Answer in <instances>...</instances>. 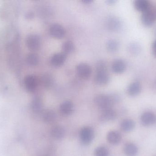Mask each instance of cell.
I'll use <instances>...</instances> for the list:
<instances>
[{
	"instance_id": "18",
	"label": "cell",
	"mask_w": 156,
	"mask_h": 156,
	"mask_svg": "<svg viewBox=\"0 0 156 156\" xmlns=\"http://www.w3.org/2000/svg\"><path fill=\"white\" fill-rule=\"evenodd\" d=\"M60 111L65 115H69L74 111V104L69 100L65 101L60 105Z\"/></svg>"
},
{
	"instance_id": "20",
	"label": "cell",
	"mask_w": 156,
	"mask_h": 156,
	"mask_svg": "<svg viewBox=\"0 0 156 156\" xmlns=\"http://www.w3.org/2000/svg\"><path fill=\"white\" fill-rule=\"evenodd\" d=\"M51 134L55 139H61L65 136V129L60 125H56L51 129Z\"/></svg>"
},
{
	"instance_id": "29",
	"label": "cell",
	"mask_w": 156,
	"mask_h": 156,
	"mask_svg": "<svg viewBox=\"0 0 156 156\" xmlns=\"http://www.w3.org/2000/svg\"><path fill=\"white\" fill-rule=\"evenodd\" d=\"M152 51L153 56L156 57V39L154 41L152 45Z\"/></svg>"
},
{
	"instance_id": "15",
	"label": "cell",
	"mask_w": 156,
	"mask_h": 156,
	"mask_svg": "<svg viewBox=\"0 0 156 156\" xmlns=\"http://www.w3.org/2000/svg\"><path fill=\"white\" fill-rule=\"evenodd\" d=\"M107 139L110 143L116 145L121 142L122 136L117 131H112L107 134Z\"/></svg>"
},
{
	"instance_id": "16",
	"label": "cell",
	"mask_w": 156,
	"mask_h": 156,
	"mask_svg": "<svg viewBox=\"0 0 156 156\" xmlns=\"http://www.w3.org/2000/svg\"><path fill=\"white\" fill-rule=\"evenodd\" d=\"M120 127L122 131L126 132H129L134 129L135 123L132 119H125L121 122Z\"/></svg>"
},
{
	"instance_id": "6",
	"label": "cell",
	"mask_w": 156,
	"mask_h": 156,
	"mask_svg": "<svg viewBox=\"0 0 156 156\" xmlns=\"http://www.w3.org/2000/svg\"><path fill=\"white\" fill-rule=\"evenodd\" d=\"M76 70L79 77L84 79H88L91 75V68L90 65L86 63H80L78 64Z\"/></svg>"
},
{
	"instance_id": "17",
	"label": "cell",
	"mask_w": 156,
	"mask_h": 156,
	"mask_svg": "<svg viewBox=\"0 0 156 156\" xmlns=\"http://www.w3.org/2000/svg\"><path fill=\"white\" fill-rule=\"evenodd\" d=\"M124 152L126 156H136L138 154V148L133 143H129L125 146Z\"/></svg>"
},
{
	"instance_id": "19",
	"label": "cell",
	"mask_w": 156,
	"mask_h": 156,
	"mask_svg": "<svg viewBox=\"0 0 156 156\" xmlns=\"http://www.w3.org/2000/svg\"><path fill=\"white\" fill-rule=\"evenodd\" d=\"M116 115L115 112L112 108H110L103 110L101 114V119L103 122H108L114 120Z\"/></svg>"
},
{
	"instance_id": "30",
	"label": "cell",
	"mask_w": 156,
	"mask_h": 156,
	"mask_svg": "<svg viewBox=\"0 0 156 156\" xmlns=\"http://www.w3.org/2000/svg\"><path fill=\"white\" fill-rule=\"evenodd\" d=\"M115 2L116 1H114V0H109V1H107V2L110 5L113 4L115 3Z\"/></svg>"
},
{
	"instance_id": "5",
	"label": "cell",
	"mask_w": 156,
	"mask_h": 156,
	"mask_svg": "<svg viewBox=\"0 0 156 156\" xmlns=\"http://www.w3.org/2000/svg\"><path fill=\"white\" fill-rule=\"evenodd\" d=\"M49 30L50 35L57 39H61L66 35V29L59 24H53L50 26Z\"/></svg>"
},
{
	"instance_id": "32",
	"label": "cell",
	"mask_w": 156,
	"mask_h": 156,
	"mask_svg": "<svg viewBox=\"0 0 156 156\" xmlns=\"http://www.w3.org/2000/svg\"><path fill=\"white\" fill-rule=\"evenodd\" d=\"M153 10H154V12L156 16V7H155V8H154V9H153Z\"/></svg>"
},
{
	"instance_id": "3",
	"label": "cell",
	"mask_w": 156,
	"mask_h": 156,
	"mask_svg": "<svg viewBox=\"0 0 156 156\" xmlns=\"http://www.w3.org/2000/svg\"><path fill=\"white\" fill-rule=\"evenodd\" d=\"M156 20V15L152 8L142 13L141 21L145 26L147 27L152 26L154 24Z\"/></svg>"
},
{
	"instance_id": "25",
	"label": "cell",
	"mask_w": 156,
	"mask_h": 156,
	"mask_svg": "<svg viewBox=\"0 0 156 156\" xmlns=\"http://www.w3.org/2000/svg\"><path fill=\"white\" fill-rule=\"evenodd\" d=\"M31 106L32 110L34 112H40L43 108L42 101L39 98H35L32 101Z\"/></svg>"
},
{
	"instance_id": "7",
	"label": "cell",
	"mask_w": 156,
	"mask_h": 156,
	"mask_svg": "<svg viewBox=\"0 0 156 156\" xmlns=\"http://www.w3.org/2000/svg\"><path fill=\"white\" fill-rule=\"evenodd\" d=\"M140 121L144 126H151L156 123V115L151 112H146L141 115Z\"/></svg>"
},
{
	"instance_id": "23",
	"label": "cell",
	"mask_w": 156,
	"mask_h": 156,
	"mask_svg": "<svg viewBox=\"0 0 156 156\" xmlns=\"http://www.w3.org/2000/svg\"><path fill=\"white\" fill-rule=\"evenodd\" d=\"M54 78L50 74H45L42 77L41 82L43 86L46 88H49L54 83Z\"/></svg>"
},
{
	"instance_id": "12",
	"label": "cell",
	"mask_w": 156,
	"mask_h": 156,
	"mask_svg": "<svg viewBox=\"0 0 156 156\" xmlns=\"http://www.w3.org/2000/svg\"><path fill=\"white\" fill-rule=\"evenodd\" d=\"M126 67V62L120 59L115 60L112 64V70L114 73L116 74L123 73L125 71Z\"/></svg>"
},
{
	"instance_id": "28",
	"label": "cell",
	"mask_w": 156,
	"mask_h": 156,
	"mask_svg": "<svg viewBox=\"0 0 156 156\" xmlns=\"http://www.w3.org/2000/svg\"><path fill=\"white\" fill-rule=\"evenodd\" d=\"M95 156H108V151L104 147H99L94 151Z\"/></svg>"
},
{
	"instance_id": "9",
	"label": "cell",
	"mask_w": 156,
	"mask_h": 156,
	"mask_svg": "<svg viewBox=\"0 0 156 156\" xmlns=\"http://www.w3.org/2000/svg\"><path fill=\"white\" fill-rule=\"evenodd\" d=\"M27 46L32 50H37L41 46L40 37L36 34L30 35L27 39Z\"/></svg>"
},
{
	"instance_id": "22",
	"label": "cell",
	"mask_w": 156,
	"mask_h": 156,
	"mask_svg": "<svg viewBox=\"0 0 156 156\" xmlns=\"http://www.w3.org/2000/svg\"><path fill=\"white\" fill-rule=\"evenodd\" d=\"M62 49L64 53L66 54H69L75 50V44L71 40H67L62 45Z\"/></svg>"
},
{
	"instance_id": "24",
	"label": "cell",
	"mask_w": 156,
	"mask_h": 156,
	"mask_svg": "<svg viewBox=\"0 0 156 156\" xmlns=\"http://www.w3.org/2000/svg\"><path fill=\"white\" fill-rule=\"evenodd\" d=\"M43 118L44 121L46 122H52L55 120V113L53 111L48 110L45 111L43 114Z\"/></svg>"
},
{
	"instance_id": "8",
	"label": "cell",
	"mask_w": 156,
	"mask_h": 156,
	"mask_svg": "<svg viewBox=\"0 0 156 156\" xmlns=\"http://www.w3.org/2000/svg\"><path fill=\"white\" fill-rule=\"evenodd\" d=\"M106 26L108 30L112 32H116L121 28L122 23L116 16H111L107 18Z\"/></svg>"
},
{
	"instance_id": "31",
	"label": "cell",
	"mask_w": 156,
	"mask_h": 156,
	"mask_svg": "<svg viewBox=\"0 0 156 156\" xmlns=\"http://www.w3.org/2000/svg\"><path fill=\"white\" fill-rule=\"evenodd\" d=\"M93 1H91V0H83V1H82L83 2L86 4H90Z\"/></svg>"
},
{
	"instance_id": "27",
	"label": "cell",
	"mask_w": 156,
	"mask_h": 156,
	"mask_svg": "<svg viewBox=\"0 0 156 156\" xmlns=\"http://www.w3.org/2000/svg\"><path fill=\"white\" fill-rule=\"evenodd\" d=\"M27 61L30 65L36 66L39 63V57L36 54L31 53L27 56Z\"/></svg>"
},
{
	"instance_id": "2",
	"label": "cell",
	"mask_w": 156,
	"mask_h": 156,
	"mask_svg": "<svg viewBox=\"0 0 156 156\" xmlns=\"http://www.w3.org/2000/svg\"><path fill=\"white\" fill-rule=\"evenodd\" d=\"M96 72L94 80L95 82L100 85L107 84L110 81V76L107 71L106 62L104 60H100L96 63Z\"/></svg>"
},
{
	"instance_id": "10",
	"label": "cell",
	"mask_w": 156,
	"mask_h": 156,
	"mask_svg": "<svg viewBox=\"0 0 156 156\" xmlns=\"http://www.w3.org/2000/svg\"><path fill=\"white\" fill-rule=\"evenodd\" d=\"M24 83L27 90L33 92L35 91L37 88L38 81L35 76L34 75H28L25 78Z\"/></svg>"
},
{
	"instance_id": "26",
	"label": "cell",
	"mask_w": 156,
	"mask_h": 156,
	"mask_svg": "<svg viewBox=\"0 0 156 156\" xmlns=\"http://www.w3.org/2000/svg\"><path fill=\"white\" fill-rule=\"evenodd\" d=\"M128 49L131 54L136 55L139 54L141 52V47L137 43H133L129 45Z\"/></svg>"
},
{
	"instance_id": "14",
	"label": "cell",
	"mask_w": 156,
	"mask_h": 156,
	"mask_svg": "<svg viewBox=\"0 0 156 156\" xmlns=\"http://www.w3.org/2000/svg\"><path fill=\"white\" fill-rule=\"evenodd\" d=\"M142 90V86L138 82H132L127 87V93L129 96L135 97L140 94Z\"/></svg>"
},
{
	"instance_id": "11",
	"label": "cell",
	"mask_w": 156,
	"mask_h": 156,
	"mask_svg": "<svg viewBox=\"0 0 156 156\" xmlns=\"http://www.w3.org/2000/svg\"><path fill=\"white\" fill-rule=\"evenodd\" d=\"M67 58V54L64 52H58L54 54L51 59V63L55 67H60L65 63Z\"/></svg>"
},
{
	"instance_id": "1",
	"label": "cell",
	"mask_w": 156,
	"mask_h": 156,
	"mask_svg": "<svg viewBox=\"0 0 156 156\" xmlns=\"http://www.w3.org/2000/svg\"><path fill=\"white\" fill-rule=\"evenodd\" d=\"M120 100V96L117 93L100 94L95 97L94 102L99 108L105 110L112 108L113 105L119 102Z\"/></svg>"
},
{
	"instance_id": "4",
	"label": "cell",
	"mask_w": 156,
	"mask_h": 156,
	"mask_svg": "<svg viewBox=\"0 0 156 156\" xmlns=\"http://www.w3.org/2000/svg\"><path fill=\"white\" fill-rule=\"evenodd\" d=\"M94 136L93 130L90 127H84L80 132V137L83 143L87 145L92 141Z\"/></svg>"
},
{
	"instance_id": "13",
	"label": "cell",
	"mask_w": 156,
	"mask_h": 156,
	"mask_svg": "<svg viewBox=\"0 0 156 156\" xmlns=\"http://www.w3.org/2000/svg\"><path fill=\"white\" fill-rule=\"evenodd\" d=\"M135 8L137 11L143 13L151 8V4L147 0H136L134 2Z\"/></svg>"
},
{
	"instance_id": "21",
	"label": "cell",
	"mask_w": 156,
	"mask_h": 156,
	"mask_svg": "<svg viewBox=\"0 0 156 156\" xmlns=\"http://www.w3.org/2000/svg\"><path fill=\"white\" fill-rule=\"evenodd\" d=\"M120 44L116 39H111L108 40L106 44L107 50L111 53H115L119 49Z\"/></svg>"
}]
</instances>
